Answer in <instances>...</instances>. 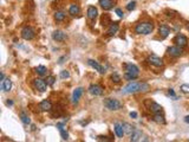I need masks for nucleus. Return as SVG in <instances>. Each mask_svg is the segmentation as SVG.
<instances>
[{
  "label": "nucleus",
  "instance_id": "obj_2",
  "mask_svg": "<svg viewBox=\"0 0 189 142\" xmlns=\"http://www.w3.org/2000/svg\"><path fill=\"white\" fill-rule=\"evenodd\" d=\"M125 72H124V77L128 79V81H135L140 76V69L137 65L132 64V63H127L125 65Z\"/></svg>",
  "mask_w": 189,
  "mask_h": 142
},
{
  "label": "nucleus",
  "instance_id": "obj_12",
  "mask_svg": "<svg viewBox=\"0 0 189 142\" xmlns=\"http://www.w3.org/2000/svg\"><path fill=\"white\" fill-rule=\"evenodd\" d=\"M88 64H89L91 67H93L96 71H98L99 74H102V75L105 74V67H102L98 62H96V60H93V59H88Z\"/></svg>",
  "mask_w": 189,
  "mask_h": 142
},
{
  "label": "nucleus",
  "instance_id": "obj_15",
  "mask_svg": "<svg viewBox=\"0 0 189 142\" xmlns=\"http://www.w3.org/2000/svg\"><path fill=\"white\" fill-rule=\"evenodd\" d=\"M83 92H84V89L82 87L76 88V89L73 90V94H72V102H73V103H78V101H79V98L82 97Z\"/></svg>",
  "mask_w": 189,
  "mask_h": 142
},
{
  "label": "nucleus",
  "instance_id": "obj_8",
  "mask_svg": "<svg viewBox=\"0 0 189 142\" xmlns=\"http://www.w3.org/2000/svg\"><path fill=\"white\" fill-rule=\"evenodd\" d=\"M89 92L92 96H102L103 92H104V89L99 84H91L90 87H89Z\"/></svg>",
  "mask_w": 189,
  "mask_h": 142
},
{
  "label": "nucleus",
  "instance_id": "obj_23",
  "mask_svg": "<svg viewBox=\"0 0 189 142\" xmlns=\"http://www.w3.org/2000/svg\"><path fill=\"white\" fill-rule=\"evenodd\" d=\"M69 13L72 15V17L79 14V13H81V7H79V5H77V4H71L70 7H69Z\"/></svg>",
  "mask_w": 189,
  "mask_h": 142
},
{
  "label": "nucleus",
  "instance_id": "obj_21",
  "mask_svg": "<svg viewBox=\"0 0 189 142\" xmlns=\"http://www.w3.org/2000/svg\"><path fill=\"white\" fill-rule=\"evenodd\" d=\"M113 130H115V133H116V135H117V137H123L124 134H125L124 128H123V123H120V122L115 123V126H113Z\"/></svg>",
  "mask_w": 189,
  "mask_h": 142
},
{
  "label": "nucleus",
  "instance_id": "obj_9",
  "mask_svg": "<svg viewBox=\"0 0 189 142\" xmlns=\"http://www.w3.org/2000/svg\"><path fill=\"white\" fill-rule=\"evenodd\" d=\"M33 85H34L36 90L40 91V92H45L46 89H47V83H46V81L41 79V78H36L33 81Z\"/></svg>",
  "mask_w": 189,
  "mask_h": 142
},
{
  "label": "nucleus",
  "instance_id": "obj_19",
  "mask_svg": "<svg viewBox=\"0 0 189 142\" xmlns=\"http://www.w3.org/2000/svg\"><path fill=\"white\" fill-rule=\"evenodd\" d=\"M98 2H99V5H100V7L103 8L104 11L111 10V8L113 7V4H115L113 0H99Z\"/></svg>",
  "mask_w": 189,
  "mask_h": 142
},
{
  "label": "nucleus",
  "instance_id": "obj_22",
  "mask_svg": "<svg viewBox=\"0 0 189 142\" xmlns=\"http://www.w3.org/2000/svg\"><path fill=\"white\" fill-rule=\"evenodd\" d=\"M57 128H58V130H59V133H61V139H63V140H68L69 134H68V132H66V129L64 128V122H59V123H57Z\"/></svg>",
  "mask_w": 189,
  "mask_h": 142
},
{
  "label": "nucleus",
  "instance_id": "obj_4",
  "mask_svg": "<svg viewBox=\"0 0 189 142\" xmlns=\"http://www.w3.org/2000/svg\"><path fill=\"white\" fill-rule=\"evenodd\" d=\"M104 105H105L106 109H109L111 112L120 110L122 108V103L116 98H106V99H104Z\"/></svg>",
  "mask_w": 189,
  "mask_h": 142
},
{
  "label": "nucleus",
  "instance_id": "obj_27",
  "mask_svg": "<svg viewBox=\"0 0 189 142\" xmlns=\"http://www.w3.org/2000/svg\"><path fill=\"white\" fill-rule=\"evenodd\" d=\"M111 17H110V14H108V13H105V14L102 15V18H100V24H102V26H108L109 24H111Z\"/></svg>",
  "mask_w": 189,
  "mask_h": 142
},
{
  "label": "nucleus",
  "instance_id": "obj_34",
  "mask_svg": "<svg viewBox=\"0 0 189 142\" xmlns=\"http://www.w3.org/2000/svg\"><path fill=\"white\" fill-rule=\"evenodd\" d=\"M136 8V2L135 1H131V2H129L128 5H127V10L128 11H134Z\"/></svg>",
  "mask_w": 189,
  "mask_h": 142
},
{
  "label": "nucleus",
  "instance_id": "obj_24",
  "mask_svg": "<svg viewBox=\"0 0 189 142\" xmlns=\"http://www.w3.org/2000/svg\"><path fill=\"white\" fill-rule=\"evenodd\" d=\"M141 137H142V132L141 130H138V129H135L131 134H130V141H140L141 140Z\"/></svg>",
  "mask_w": 189,
  "mask_h": 142
},
{
  "label": "nucleus",
  "instance_id": "obj_41",
  "mask_svg": "<svg viewBox=\"0 0 189 142\" xmlns=\"http://www.w3.org/2000/svg\"><path fill=\"white\" fill-rule=\"evenodd\" d=\"M4 79H5V75L1 72V75H0V81H4Z\"/></svg>",
  "mask_w": 189,
  "mask_h": 142
},
{
  "label": "nucleus",
  "instance_id": "obj_25",
  "mask_svg": "<svg viewBox=\"0 0 189 142\" xmlns=\"http://www.w3.org/2000/svg\"><path fill=\"white\" fill-rule=\"evenodd\" d=\"M152 120L155 121L156 123H159V124H166V119H164V115L162 112L154 114V119Z\"/></svg>",
  "mask_w": 189,
  "mask_h": 142
},
{
  "label": "nucleus",
  "instance_id": "obj_33",
  "mask_svg": "<svg viewBox=\"0 0 189 142\" xmlns=\"http://www.w3.org/2000/svg\"><path fill=\"white\" fill-rule=\"evenodd\" d=\"M61 79H66V78H69L70 77V72H69L68 70H63V71H61Z\"/></svg>",
  "mask_w": 189,
  "mask_h": 142
},
{
  "label": "nucleus",
  "instance_id": "obj_37",
  "mask_svg": "<svg viewBox=\"0 0 189 142\" xmlns=\"http://www.w3.org/2000/svg\"><path fill=\"white\" fill-rule=\"evenodd\" d=\"M168 94H169V96H171V97L176 98V96H175V91H174V89H169V90H168Z\"/></svg>",
  "mask_w": 189,
  "mask_h": 142
},
{
  "label": "nucleus",
  "instance_id": "obj_40",
  "mask_svg": "<svg viewBox=\"0 0 189 142\" xmlns=\"http://www.w3.org/2000/svg\"><path fill=\"white\" fill-rule=\"evenodd\" d=\"M6 104H7V105H13V101H12V99H7Z\"/></svg>",
  "mask_w": 189,
  "mask_h": 142
},
{
  "label": "nucleus",
  "instance_id": "obj_42",
  "mask_svg": "<svg viewBox=\"0 0 189 142\" xmlns=\"http://www.w3.org/2000/svg\"><path fill=\"white\" fill-rule=\"evenodd\" d=\"M184 122H186V123H189V115L184 117Z\"/></svg>",
  "mask_w": 189,
  "mask_h": 142
},
{
  "label": "nucleus",
  "instance_id": "obj_11",
  "mask_svg": "<svg viewBox=\"0 0 189 142\" xmlns=\"http://www.w3.org/2000/svg\"><path fill=\"white\" fill-rule=\"evenodd\" d=\"M148 105V109H149V112L154 115V114H159V112H162V107L159 104V103H156V102H154V101H151V102H148L147 103Z\"/></svg>",
  "mask_w": 189,
  "mask_h": 142
},
{
  "label": "nucleus",
  "instance_id": "obj_6",
  "mask_svg": "<svg viewBox=\"0 0 189 142\" xmlns=\"http://www.w3.org/2000/svg\"><path fill=\"white\" fill-rule=\"evenodd\" d=\"M34 36H36V32L30 26H25L22 30V38L25 39V40H32L34 38Z\"/></svg>",
  "mask_w": 189,
  "mask_h": 142
},
{
  "label": "nucleus",
  "instance_id": "obj_14",
  "mask_svg": "<svg viewBox=\"0 0 189 142\" xmlns=\"http://www.w3.org/2000/svg\"><path fill=\"white\" fill-rule=\"evenodd\" d=\"M52 39L54 42H58V43H61V42H64L65 39H66V34L63 32V31H54L52 33Z\"/></svg>",
  "mask_w": 189,
  "mask_h": 142
},
{
  "label": "nucleus",
  "instance_id": "obj_7",
  "mask_svg": "<svg viewBox=\"0 0 189 142\" xmlns=\"http://www.w3.org/2000/svg\"><path fill=\"white\" fill-rule=\"evenodd\" d=\"M167 52L173 58H179V57H181L182 53H183V49L180 47V46H177V45H174V46H170Z\"/></svg>",
  "mask_w": 189,
  "mask_h": 142
},
{
  "label": "nucleus",
  "instance_id": "obj_39",
  "mask_svg": "<svg viewBox=\"0 0 189 142\" xmlns=\"http://www.w3.org/2000/svg\"><path fill=\"white\" fill-rule=\"evenodd\" d=\"M66 59V56H63V57H61V58H59V60H58V63H59V64H63V63H64V60Z\"/></svg>",
  "mask_w": 189,
  "mask_h": 142
},
{
  "label": "nucleus",
  "instance_id": "obj_28",
  "mask_svg": "<svg viewBox=\"0 0 189 142\" xmlns=\"http://www.w3.org/2000/svg\"><path fill=\"white\" fill-rule=\"evenodd\" d=\"M19 116H20V120H22V122H23L24 124L29 126V124L31 123L30 116H29V115H27V114H26L25 112H20V115H19Z\"/></svg>",
  "mask_w": 189,
  "mask_h": 142
},
{
  "label": "nucleus",
  "instance_id": "obj_13",
  "mask_svg": "<svg viewBox=\"0 0 189 142\" xmlns=\"http://www.w3.org/2000/svg\"><path fill=\"white\" fill-rule=\"evenodd\" d=\"M118 30H120V24L117 22H113L110 24L109 29L106 31V34H108L109 37H112V36H115V34L118 32Z\"/></svg>",
  "mask_w": 189,
  "mask_h": 142
},
{
  "label": "nucleus",
  "instance_id": "obj_16",
  "mask_svg": "<svg viewBox=\"0 0 189 142\" xmlns=\"http://www.w3.org/2000/svg\"><path fill=\"white\" fill-rule=\"evenodd\" d=\"M86 14H88V18H89V19L95 20V19L97 18V15H98V10H97L96 6H89Z\"/></svg>",
  "mask_w": 189,
  "mask_h": 142
},
{
  "label": "nucleus",
  "instance_id": "obj_10",
  "mask_svg": "<svg viewBox=\"0 0 189 142\" xmlns=\"http://www.w3.org/2000/svg\"><path fill=\"white\" fill-rule=\"evenodd\" d=\"M174 43L177 46H180V47H186L187 45H188V38L186 37L184 34H181V33H179V34H176V37L174 38Z\"/></svg>",
  "mask_w": 189,
  "mask_h": 142
},
{
  "label": "nucleus",
  "instance_id": "obj_32",
  "mask_svg": "<svg viewBox=\"0 0 189 142\" xmlns=\"http://www.w3.org/2000/svg\"><path fill=\"white\" fill-rule=\"evenodd\" d=\"M45 81L47 83V85H51L52 87L53 84H54V82H56V77L54 76H47V78H46Z\"/></svg>",
  "mask_w": 189,
  "mask_h": 142
},
{
  "label": "nucleus",
  "instance_id": "obj_36",
  "mask_svg": "<svg viewBox=\"0 0 189 142\" xmlns=\"http://www.w3.org/2000/svg\"><path fill=\"white\" fill-rule=\"evenodd\" d=\"M115 12H116V14L118 15L120 18H123V17H124V13H123V11H122L121 8H116Z\"/></svg>",
  "mask_w": 189,
  "mask_h": 142
},
{
  "label": "nucleus",
  "instance_id": "obj_30",
  "mask_svg": "<svg viewBox=\"0 0 189 142\" xmlns=\"http://www.w3.org/2000/svg\"><path fill=\"white\" fill-rule=\"evenodd\" d=\"M46 71H47V69H46V67H44V65H39V67H36V72H37L39 76H45Z\"/></svg>",
  "mask_w": 189,
  "mask_h": 142
},
{
  "label": "nucleus",
  "instance_id": "obj_26",
  "mask_svg": "<svg viewBox=\"0 0 189 142\" xmlns=\"http://www.w3.org/2000/svg\"><path fill=\"white\" fill-rule=\"evenodd\" d=\"M54 20L58 22H64L65 20V18H66V13L65 12H63V11H57V12H54Z\"/></svg>",
  "mask_w": 189,
  "mask_h": 142
},
{
  "label": "nucleus",
  "instance_id": "obj_35",
  "mask_svg": "<svg viewBox=\"0 0 189 142\" xmlns=\"http://www.w3.org/2000/svg\"><path fill=\"white\" fill-rule=\"evenodd\" d=\"M181 91L184 92V94H189V84H182Z\"/></svg>",
  "mask_w": 189,
  "mask_h": 142
},
{
  "label": "nucleus",
  "instance_id": "obj_18",
  "mask_svg": "<svg viewBox=\"0 0 189 142\" xmlns=\"http://www.w3.org/2000/svg\"><path fill=\"white\" fill-rule=\"evenodd\" d=\"M39 108H40V110H43V112H50V110L52 109V103H51L50 99H43V101L39 103Z\"/></svg>",
  "mask_w": 189,
  "mask_h": 142
},
{
  "label": "nucleus",
  "instance_id": "obj_20",
  "mask_svg": "<svg viewBox=\"0 0 189 142\" xmlns=\"http://www.w3.org/2000/svg\"><path fill=\"white\" fill-rule=\"evenodd\" d=\"M159 36L162 38H167L169 36V33H170V29H169V26L166 25V24H162V25H159Z\"/></svg>",
  "mask_w": 189,
  "mask_h": 142
},
{
  "label": "nucleus",
  "instance_id": "obj_5",
  "mask_svg": "<svg viewBox=\"0 0 189 142\" xmlns=\"http://www.w3.org/2000/svg\"><path fill=\"white\" fill-rule=\"evenodd\" d=\"M148 63L150 64V65H152V67H163V59L161 58V57H159V56H156V55H150L149 57H148Z\"/></svg>",
  "mask_w": 189,
  "mask_h": 142
},
{
  "label": "nucleus",
  "instance_id": "obj_43",
  "mask_svg": "<svg viewBox=\"0 0 189 142\" xmlns=\"http://www.w3.org/2000/svg\"><path fill=\"white\" fill-rule=\"evenodd\" d=\"M187 30L189 31V22H188V24H187Z\"/></svg>",
  "mask_w": 189,
  "mask_h": 142
},
{
  "label": "nucleus",
  "instance_id": "obj_38",
  "mask_svg": "<svg viewBox=\"0 0 189 142\" xmlns=\"http://www.w3.org/2000/svg\"><path fill=\"white\" fill-rule=\"evenodd\" d=\"M130 117H131V119H137V112H130Z\"/></svg>",
  "mask_w": 189,
  "mask_h": 142
},
{
  "label": "nucleus",
  "instance_id": "obj_17",
  "mask_svg": "<svg viewBox=\"0 0 189 142\" xmlns=\"http://www.w3.org/2000/svg\"><path fill=\"white\" fill-rule=\"evenodd\" d=\"M0 88H1L2 91H5V92L11 91V89H12V81H11L10 78H5L4 81H1Z\"/></svg>",
  "mask_w": 189,
  "mask_h": 142
},
{
  "label": "nucleus",
  "instance_id": "obj_3",
  "mask_svg": "<svg viewBox=\"0 0 189 142\" xmlns=\"http://www.w3.org/2000/svg\"><path fill=\"white\" fill-rule=\"evenodd\" d=\"M152 31H154V24L151 22H141L135 26V32L137 34L148 36L152 33Z\"/></svg>",
  "mask_w": 189,
  "mask_h": 142
},
{
  "label": "nucleus",
  "instance_id": "obj_31",
  "mask_svg": "<svg viewBox=\"0 0 189 142\" xmlns=\"http://www.w3.org/2000/svg\"><path fill=\"white\" fill-rule=\"evenodd\" d=\"M111 81H112L113 83H120L122 81V77L117 72H113L112 75H111Z\"/></svg>",
  "mask_w": 189,
  "mask_h": 142
},
{
  "label": "nucleus",
  "instance_id": "obj_1",
  "mask_svg": "<svg viewBox=\"0 0 189 142\" xmlns=\"http://www.w3.org/2000/svg\"><path fill=\"white\" fill-rule=\"evenodd\" d=\"M150 89V85L144 82H130L127 84L123 89L122 94L123 95H131V94H137V92H147Z\"/></svg>",
  "mask_w": 189,
  "mask_h": 142
},
{
  "label": "nucleus",
  "instance_id": "obj_29",
  "mask_svg": "<svg viewBox=\"0 0 189 142\" xmlns=\"http://www.w3.org/2000/svg\"><path fill=\"white\" fill-rule=\"evenodd\" d=\"M123 128H124V132H125V134H131L136 128L132 127L131 124H129V123H123Z\"/></svg>",
  "mask_w": 189,
  "mask_h": 142
}]
</instances>
